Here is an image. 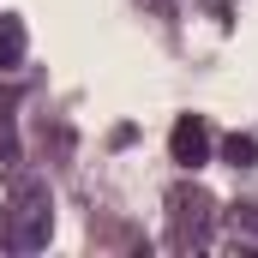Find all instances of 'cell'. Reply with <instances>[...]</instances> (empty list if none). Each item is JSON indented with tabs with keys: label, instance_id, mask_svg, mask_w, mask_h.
<instances>
[{
	"label": "cell",
	"instance_id": "cell-1",
	"mask_svg": "<svg viewBox=\"0 0 258 258\" xmlns=\"http://www.w3.org/2000/svg\"><path fill=\"white\" fill-rule=\"evenodd\" d=\"M174 150H180V156H198V150H204V132H198V126H180V132H174Z\"/></svg>",
	"mask_w": 258,
	"mask_h": 258
}]
</instances>
